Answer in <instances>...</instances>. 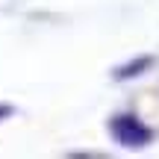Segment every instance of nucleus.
<instances>
[{"instance_id": "nucleus-1", "label": "nucleus", "mask_w": 159, "mask_h": 159, "mask_svg": "<svg viewBox=\"0 0 159 159\" xmlns=\"http://www.w3.org/2000/svg\"><path fill=\"white\" fill-rule=\"evenodd\" d=\"M112 136L127 148H142V144L150 142V130L133 115H121V118L112 121Z\"/></svg>"}]
</instances>
